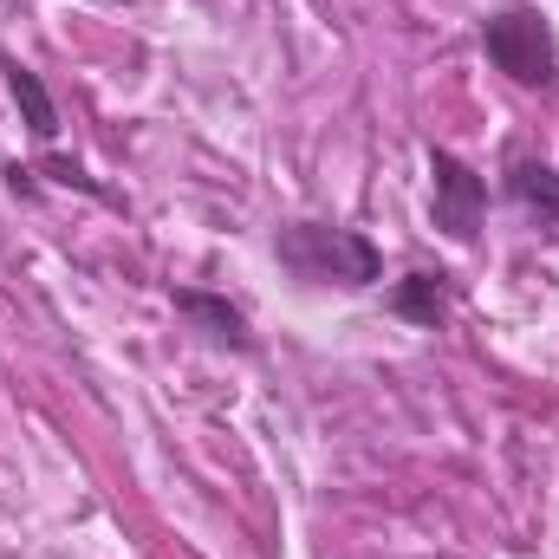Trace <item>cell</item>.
Instances as JSON below:
<instances>
[{"label":"cell","mask_w":559,"mask_h":559,"mask_svg":"<svg viewBox=\"0 0 559 559\" xmlns=\"http://www.w3.org/2000/svg\"><path fill=\"white\" fill-rule=\"evenodd\" d=\"M274 254H280V267L293 280H306V286H345V293H358V286L384 280L378 241L358 235V228H338V222H286L274 235Z\"/></svg>","instance_id":"cell-1"},{"label":"cell","mask_w":559,"mask_h":559,"mask_svg":"<svg viewBox=\"0 0 559 559\" xmlns=\"http://www.w3.org/2000/svg\"><path fill=\"white\" fill-rule=\"evenodd\" d=\"M481 52L521 92H547L559 79V39L540 7H501V13H488L481 20Z\"/></svg>","instance_id":"cell-2"},{"label":"cell","mask_w":559,"mask_h":559,"mask_svg":"<svg viewBox=\"0 0 559 559\" xmlns=\"http://www.w3.org/2000/svg\"><path fill=\"white\" fill-rule=\"evenodd\" d=\"M429 209H436V228L455 248H468L481 235V215H488V182L455 150H429Z\"/></svg>","instance_id":"cell-3"},{"label":"cell","mask_w":559,"mask_h":559,"mask_svg":"<svg viewBox=\"0 0 559 559\" xmlns=\"http://www.w3.org/2000/svg\"><path fill=\"white\" fill-rule=\"evenodd\" d=\"M176 299V312L209 338V345H228V352H248L254 345V332H248V312L241 306H228L222 293H195V286H176L169 293Z\"/></svg>","instance_id":"cell-4"},{"label":"cell","mask_w":559,"mask_h":559,"mask_svg":"<svg viewBox=\"0 0 559 559\" xmlns=\"http://www.w3.org/2000/svg\"><path fill=\"white\" fill-rule=\"evenodd\" d=\"M0 72H7V92H13V105H20V118H26V131L39 143L59 138V105H52V92H46V79L33 72V66H20L13 52H0Z\"/></svg>","instance_id":"cell-5"},{"label":"cell","mask_w":559,"mask_h":559,"mask_svg":"<svg viewBox=\"0 0 559 559\" xmlns=\"http://www.w3.org/2000/svg\"><path fill=\"white\" fill-rule=\"evenodd\" d=\"M391 312L411 319L423 332H436L449 319V274H429V267H411V274L391 286Z\"/></svg>","instance_id":"cell-6"},{"label":"cell","mask_w":559,"mask_h":559,"mask_svg":"<svg viewBox=\"0 0 559 559\" xmlns=\"http://www.w3.org/2000/svg\"><path fill=\"white\" fill-rule=\"evenodd\" d=\"M508 195L547 228V222H559V169L554 163H540V156H514L508 163Z\"/></svg>","instance_id":"cell-7"},{"label":"cell","mask_w":559,"mask_h":559,"mask_svg":"<svg viewBox=\"0 0 559 559\" xmlns=\"http://www.w3.org/2000/svg\"><path fill=\"white\" fill-rule=\"evenodd\" d=\"M105 7H118V0H105Z\"/></svg>","instance_id":"cell-8"}]
</instances>
